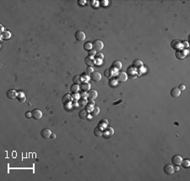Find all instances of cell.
Instances as JSON below:
<instances>
[{
    "label": "cell",
    "instance_id": "603a6c76",
    "mask_svg": "<svg viewBox=\"0 0 190 181\" xmlns=\"http://www.w3.org/2000/svg\"><path fill=\"white\" fill-rule=\"evenodd\" d=\"M73 82H74V84H80L81 83H82L81 77L79 76V75H76V76H74V78H73Z\"/></svg>",
    "mask_w": 190,
    "mask_h": 181
},
{
    "label": "cell",
    "instance_id": "ab89813d",
    "mask_svg": "<svg viewBox=\"0 0 190 181\" xmlns=\"http://www.w3.org/2000/svg\"><path fill=\"white\" fill-rule=\"evenodd\" d=\"M86 92H84L83 93V94H81V96H82V98H84L85 99V97H86V94H85Z\"/></svg>",
    "mask_w": 190,
    "mask_h": 181
},
{
    "label": "cell",
    "instance_id": "7a4b0ae2",
    "mask_svg": "<svg viewBox=\"0 0 190 181\" xmlns=\"http://www.w3.org/2000/svg\"><path fill=\"white\" fill-rule=\"evenodd\" d=\"M31 117L35 120H40L42 117V112L38 109H35L31 111Z\"/></svg>",
    "mask_w": 190,
    "mask_h": 181
},
{
    "label": "cell",
    "instance_id": "ac0fdd59",
    "mask_svg": "<svg viewBox=\"0 0 190 181\" xmlns=\"http://www.w3.org/2000/svg\"><path fill=\"white\" fill-rule=\"evenodd\" d=\"M84 63L88 66V67H92L95 64V62H94L93 58L91 57H89L88 56V57H85V59H84Z\"/></svg>",
    "mask_w": 190,
    "mask_h": 181
},
{
    "label": "cell",
    "instance_id": "9c48e42d",
    "mask_svg": "<svg viewBox=\"0 0 190 181\" xmlns=\"http://www.w3.org/2000/svg\"><path fill=\"white\" fill-rule=\"evenodd\" d=\"M187 54H188V52L183 50H178L176 51V52H175V56L178 59H184Z\"/></svg>",
    "mask_w": 190,
    "mask_h": 181
},
{
    "label": "cell",
    "instance_id": "7402d4cb",
    "mask_svg": "<svg viewBox=\"0 0 190 181\" xmlns=\"http://www.w3.org/2000/svg\"><path fill=\"white\" fill-rule=\"evenodd\" d=\"M133 67L136 68H140L143 67V62L140 60H135L134 62H133Z\"/></svg>",
    "mask_w": 190,
    "mask_h": 181
},
{
    "label": "cell",
    "instance_id": "e0dca14e",
    "mask_svg": "<svg viewBox=\"0 0 190 181\" xmlns=\"http://www.w3.org/2000/svg\"><path fill=\"white\" fill-rule=\"evenodd\" d=\"M88 115H89V112H88V110H81L79 112V117L82 120L86 119L87 116H88Z\"/></svg>",
    "mask_w": 190,
    "mask_h": 181
},
{
    "label": "cell",
    "instance_id": "52a82bcc",
    "mask_svg": "<svg viewBox=\"0 0 190 181\" xmlns=\"http://www.w3.org/2000/svg\"><path fill=\"white\" fill-rule=\"evenodd\" d=\"M121 68H122V62H119V61H116V62H114L112 63V68H111V70L112 71H119V70H121Z\"/></svg>",
    "mask_w": 190,
    "mask_h": 181
},
{
    "label": "cell",
    "instance_id": "8d00e7d4",
    "mask_svg": "<svg viewBox=\"0 0 190 181\" xmlns=\"http://www.w3.org/2000/svg\"><path fill=\"white\" fill-rule=\"evenodd\" d=\"M183 46H185V47H188V41H183Z\"/></svg>",
    "mask_w": 190,
    "mask_h": 181
},
{
    "label": "cell",
    "instance_id": "83f0119b",
    "mask_svg": "<svg viewBox=\"0 0 190 181\" xmlns=\"http://www.w3.org/2000/svg\"><path fill=\"white\" fill-rule=\"evenodd\" d=\"M95 60L96 61H101V60H103V58H104V55L101 53V52H99V53H97L96 55L95 56Z\"/></svg>",
    "mask_w": 190,
    "mask_h": 181
},
{
    "label": "cell",
    "instance_id": "4fadbf2b",
    "mask_svg": "<svg viewBox=\"0 0 190 181\" xmlns=\"http://www.w3.org/2000/svg\"><path fill=\"white\" fill-rule=\"evenodd\" d=\"M93 133H94V135L97 137H101L102 136H104V131H103V130H102L100 126H97V127H95V129H94Z\"/></svg>",
    "mask_w": 190,
    "mask_h": 181
},
{
    "label": "cell",
    "instance_id": "9a60e30c",
    "mask_svg": "<svg viewBox=\"0 0 190 181\" xmlns=\"http://www.w3.org/2000/svg\"><path fill=\"white\" fill-rule=\"evenodd\" d=\"M72 101V96L68 94H65L62 98V103L63 105H67V104L70 103Z\"/></svg>",
    "mask_w": 190,
    "mask_h": 181
},
{
    "label": "cell",
    "instance_id": "1f68e13d",
    "mask_svg": "<svg viewBox=\"0 0 190 181\" xmlns=\"http://www.w3.org/2000/svg\"><path fill=\"white\" fill-rule=\"evenodd\" d=\"M18 100H19V102H20V103H24V102L25 101V96H23V97L21 98V96H19Z\"/></svg>",
    "mask_w": 190,
    "mask_h": 181
},
{
    "label": "cell",
    "instance_id": "cb8c5ba5",
    "mask_svg": "<svg viewBox=\"0 0 190 181\" xmlns=\"http://www.w3.org/2000/svg\"><path fill=\"white\" fill-rule=\"evenodd\" d=\"M79 84H73V85L71 86V88H70V90H71L72 93H74V94H75V93H77L78 91H79Z\"/></svg>",
    "mask_w": 190,
    "mask_h": 181
},
{
    "label": "cell",
    "instance_id": "f546056e",
    "mask_svg": "<svg viewBox=\"0 0 190 181\" xmlns=\"http://www.w3.org/2000/svg\"><path fill=\"white\" fill-rule=\"evenodd\" d=\"M2 36H3V38H4V39H9V38H10V36H11V35H10V33H9V31H4V33L2 34Z\"/></svg>",
    "mask_w": 190,
    "mask_h": 181
},
{
    "label": "cell",
    "instance_id": "30bf717a",
    "mask_svg": "<svg viewBox=\"0 0 190 181\" xmlns=\"http://www.w3.org/2000/svg\"><path fill=\"white\" fill-rule=\"evenodd\" d=\"M117 79L119 82H125L128 79V76L126 74V73H124V72H119L117 74Z\"/></svg>",
    "mask_w": 190,
    "mask_h": 181
},
{
    "label": "cell",
    "instance_id": "484cf974",
    "mask_svg": "<svg viewBox=\"0 0 190 181\" xmlns=\"http://www.w3.org/2000/svg\"><path fill=\"white\" fill-rule=\"evenodd\" d=\"M112 75V71L111 69H106L104 71V76L106 78H111Z\"/></svg>",
    "mask_w": 190,
    "mask_h": 181
},
{
    "label": "cell",
    "instance_id": "7c38bea8",
    "mask_svg": "<svg viewBox=\"0 0 190 181\" xmlns=\"http://www.w3.org/2000/svg\"><path fill=\"white\" fill-rule=\"evenodd\" d=\"M6 96L10 100H14L17 97V92L15 89H9L7 93H6Z\"/></svg>",
    "mask_w": 190,
    "mask_h": 181
},
{
    "label": "cell",
    "instance_id": "d6a6232c",
    "mask_svg": "<svg viewBox=\"0 0 190 181\" xmlns=\"http://www.w3.org/2000/svg\"><path fill=\"white\" fill-rule=\"evenodd\" d=\"M86 72H87V73H93V68L92 67H87Z\"/></svg>",
    "mask_w": 190,
    "mask_h": 181
},
{
    "label": "cell",
    "instance_id": "f35d334b",
    "mask_svg": "<svg viewBox=\"0 0 190 181\" xmlns=\"http://www.w3.org/2000/svg\"><path fill=\"white\" fill-rule=\"evenodd\" d=\"M56 138V135L54 133H52L51 134V137H50V139H55Z\"/></svg>",
    "mask_w": 190,
    "mask_h": 181
},
{
    "label": "cell",
    "instance_id": "836d02e7",
    "mask_svg": "<svg viewBox=\"0 0 190 181\" xmlns=\"http://www.w3.org/2000/svg\"><path fill=\"white\" fill-rule=\"evenodd\" d=\"M178 89H180V91H183L185 89V86L183 85V84H180L179 85V88H178Z\"/></svg>",
    "mask_w": 190,
    "mask_h": 181
},
{
    "label": "cell",
    "instance_id": "3957f363",
    "mask_svg": "<svg viewBox=\"0 0 190 181\" xmlns=\"http://www.w3.org/2000/svg\"><path fill=\"white\" fill-rule=\"evenodd\" d=\"M74 37L78 41H84L85 40V34L82 30H78L74 34Z\"/></svg>",
    "mask_w": 190,
    "mask_h": 181
},
{
    "label": "cell",
    "instance_id": "4dcf8cb0",
    "mask_svg": "<svg viewBox=\"0 0 190 181\" xmlns=\"http://www.w3.org/2000/svg\"><path fill=\"white\" fill-rule=\"evenodd\" d=\"M95 56V50H90L89 51V57H94Z\"/></svg>",
    "mask_w": 190,
    "mask_h": 181
},
{
    "label": "cell",
    "instance_id": "ffe728a7",
    "mask_svg": "<svg viewBox=\"0 0 190 181\" xmlns=\"http://www.w3.org/2000/svg\"><path fill=\"white\" fill-rule=\"evenodd\" d=\"M180 45H181V42H180L178 40H174V41H172V44H171V46H172V47L173 48V49L177 50V49H178V48H179Z\"/></svg>",
    "mask_w": 190,
    "mask_h": 181
},
{
    "label": "cell",
    "instance_id": "d4e9b609",
    "mask_svg": "<svg viewBox=\"0 0 190 181\" xmlns=\"http://www.w3.org/2000/svg\"><path fill=\"white\" fill-rule=\"evenodd\" d=\"M182 166H183V168H185V169H188L190 166V163L189 161H188V159H185V160H183L182 161Z\"/></svg>",
    "mask_w": 190,
    "mask_h": 181
},
{
    "label": "cell",
    "instance_id": "5bb4252c",
    "mask_svg": "<svg viewBox=\"0 0 190 181\" xmlns=\"http://www.w3.org/2000/svg\"><path fill=\"white\" fill-rule=\"evenodd\" d=\"M171 96L172 98H178L181 94V91L178 88H173V89L171 90Z\"/></svg>",
    "mask_w": 190,
    "mask_h": 181
},
{
    "label": "cell",
    "instance_id": "74e56055",
    "mask_svg": "<svg viewBox=\"0 0 190 181\" xmlns=\"http://www.w3.org/2000/svg\"><path fill=\"white\" fill-rule=\"evenodd\" d=\"M25 116H26L27 118H29L30 116H31V113H30V112H26V113H25Z\"/></svg>",
    "mask_w": 190,
    "mask_h": 181
},
{
    "label": "cell",
    "instance_id": "d590c367",
    "mask_svg": "<svg viewBox=\"0 0 190 181\" xmlns=\"http://www.w3.org/2000/svg\"><path fill=\"white\" fill-rule=\"evenodd\" d=\"M123 102V100H119L118 101H117V102H114V103L112 104L113 105H117L118 104H120V103H122Z\"/></svg>",
    "mask_w": 190,
    "mask_h": 181
},
{
    "label": "cell",
    "instance_id": "ba28073f",
    "mask_svg": "<svg viewBox=\"0 0 190 181\" xmlns=\"http://www.w3.org/2000/svg\"><path fill=\"white\" fill-rule=\"evenodd\" d=\"M163 171L165 172V174L170 175V174H173L175 170H174V167L172 165H171V164H166L163 168Z\"/></svg>",
    "mask_w": 190,
    "mask_h": 181
},
{
    "label": "cell",
    "instance_id": "60d3db41",
    "mask_svg": "<svg viewBox=\"0 0 190 181\" xmlns=\"http://www.w3.org/2000/svg\"><path fill=\"white\" fill-rule=\"evenodd\" d=\"M174 170H177V171H178V170H179V169H178V166H176V168H175V169H174Z\"/></svg>",
    "mask_w": 190,
    "mask_h": 181
},
{
    "label": "cell",
    "instance_id": "d6986e66",
    "mask_svg": "<svg viewBox=\"0 0 190 181\" xmlns=\"http://www.w3.org/2000/svg\"><path fill=\"white\" fill-rule=\"evenodd\" d=\"M97 95H98V94H97V92L95 90H90L88 92V97L90 100H95V99H96Z\"/></svg>",
    "mask_w": 190,
    "mask_h": 181
},
{
    "label": "cell",
    "instance_id": "277c9868",
    "mask_svg": "<svg viewBox=\"0 0 190 181\" xmlns=\"http://www.w3.org/2000/svg\"><path fill=\"white\" fill-rule=\"evenodd\" d=\"M182 161H183V158H182L181 156L179 155H174L172 158V163L173 165L175 166H179L181 165Z\"/></svg>",
    "mask_w": 190,
    "mask_h": 181
},
{
    "label": "cell",
    "instance_id": "f1b7e54d",
    "mask_svg": "<svg viewBox=\"0 0 190 181\" xmlns=\"http://www.w3.org/2000/svg\"><path fill=\"white\" fill-rule=\"evenodd\" d=\"M91 47H92V43L89 42V41L88 42H86L85 44L84 45V49L86 51H90Z\"/></svg>",
    "mask_w": 190,
    "mask_h": 181
},
{
    "label": "cell",
    "instance_id": "e575fe53",
    "mask_svg": "<svg viewBox=\"0 0 190 181\" xmlns=\"http://www.w3.org/2000/svg\"><path fill=\"white\" fill-rule=\"evenodd\" d=\"M81 77H82L83 78H84V79H86V80H87V79H89V78H89V76H88V75H86L85 73H84V74H82V76H81Z\"/></svg>",
    "mask_w": 190,
    "mask_h": 181
},
{
    "label": "cell",
    "instance_id": "8fae6325",
    "mask_svg": "<svg viewBox=\"0 0 190 181\" xmlns=\"http://www.w3.org/2000/svg\"><path fill=\"white\" fill-rule=\"evenodd\" d=\"M90 79L93 80L94 82H99L101 79V75L98 72H93V73L90 74Z\"/></svg>",
    "mask_w": 190,
    "mask_h": 181
},
{
    "label": "cell",
    "instance_id": "44dd1931",
    "mask_svg": "<svg viewBox=\"0 0 190 181\" xmlns=\"http://www.w3.org/2000/svg\"><path fill=\"white\" fill-rule=\"evenodd\" d=\"M99 113H100V108L98 106H96V105H94L93 109L91 110V115L93 116H96L99 115Z\"/></svg>",
    "mask_w": 190,
    "mask_h": 181
},
{
    "label": "cell",
    "instance_id": "6da1fadb",
    "mask_svg": "<svg viewBox=\"0 0 190 181\" xmlns=\"http://www.w3.org/2000/svg\"><path fill=\"white\" fill-rule=\"evenodd\" d=\"M92 47H93V50H95V52H100L103 49L104 47V44L100 40H95L93 43H92Z\"/></svg>",
    "mask_w": 190,
    "mask_h": 181
},
{
    "label": "cell",
    "instance_id": "5b68a950",
    "mask_svg": "<svg viewBox=\"0 0 190 181\" xmlns=\"http://www.w3.org/2000/svg\"><path fill=\"white\" fill-rule=\"evenodd\" d=\"M52 132L50 131L49 129H47V128H45V129H43L42 131H41V136L42 138L44 139H48L50 138L51 137V134H52Z\"/></svg>",
    "mask_w": 190,
    "mask_h": 181
},
{
    "label": "cell",
    "instance_id": "4316f807",
    "mask_svg": "<svg viewBox=\"0 0 190 181\" xmlns=\"http://www.w3.org/2000/svg\"><path fill=\"white\" fill-rule=\"evenodd\" d=\"M78 103H79V105H81V106H84L85 105H87V100H86V99H84V98H81L80 100H79Z\"/></svg>",
    "mask_w": 190,
    "mask_h": 181
},
{
    "label": "cell",
    "instance_id": "8992f818",
    "mask_svg": "<svg viewBox=\"0 0 190 181\" xmlns=\"http://www.w3.org/2000/svg\"><path fill=\"white\" fill-rule=\"evenodd\" d=\"M79 89L83 92H88V91H90V84H89L88 82H82L80 84V85H79Z\"/></svg>",
    "mask_w": 190,
    "mask_h": 181
},
{
    "label": "cell",
    "instance_id": "2e32d148",
    "mask_svg": "<svg viewBox=\"0 0 190 181\" xmlns=\"http://www.w3.org/2000/svg\"><path fill=\"white\" fill-rule=\"evenodd\" d=\"M113 134H114V130H113V128L111 127V126H107V127L106 128V130L104 131V135L106 136V137H111Z\"/></svg>",
    "mask_w": 190,
    "mask_h": 181
}]
</instances>
